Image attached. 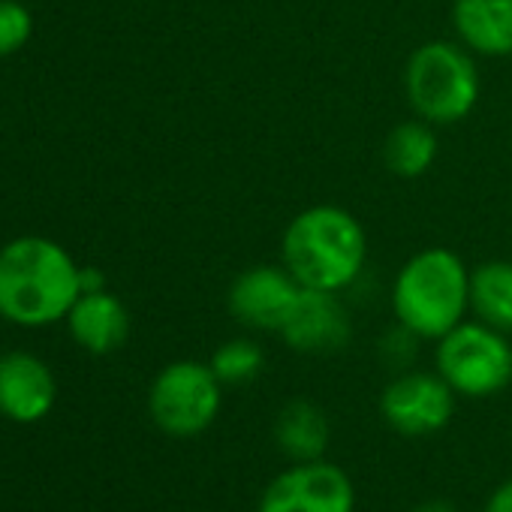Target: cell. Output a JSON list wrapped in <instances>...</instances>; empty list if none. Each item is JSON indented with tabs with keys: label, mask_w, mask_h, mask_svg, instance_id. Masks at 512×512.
Segmentation results:
<instances>
[{
	"label": "cell",
	"mask_w": 512,
	"mask_h": 512,
	"mask_svg": "<svg viewBox=\"0 0 512 512\" xmlns=\"http://www.w3.org/2000/svg\"><path fill=\"white\" fill-rule=\"evenodd\" d=\"M404 94L416 118L449 127L464 121L479 100V70L461 43L431 40L404 67Z\"/></svg>",
	"instance_id": "obj_4"
},
{
	"label": "cell",
	"mask_w": 512,
	"mask_h": 512,
	"mask_svg": "<svg viewBox=\"0 0 512 512\" xmlns=\"http://www.w3.org/2000/svg\"><path fill=\"white\" fill-rule=\"evenodd\" d=\"M79 287H82V293H100V290H106V275L94 266H82L79 269Z\"/></svg>",
	"instance_id": "obj_21"
},
{
	"label": "cell",
	"mask_w": 512,
	"mask_h": 512,
	"mask_svg": "<svg viewBox=\"0 0 512 512\" xmlns=\"http://www.w3.org/2000/svg\"><path fill=\"white\" fill-rule=\"evenodd\" d=\"M356 488L332 461H293L260 494L256 512H353Z\"/></svg>",
	"instance_id": "obj_7"
},
{
	"label": "cell",
	"mask_w": 512,
	"mask_h": 512,
	"mask_svg": "<svg viewBox=\"0 0 512 512\" xmlns=\"http://www.w3.org/2000/svg\"><path fill=\"white\" fill-rule=\"evenodd\" d=\"M79 269L64 244L52 238H13L0 247V317L25 329L67 320L82 296Z\"/></svg>",
	"instance_id": "obj_1"
},
{
	"label": "cell",
	"mask_w": 512,
	"mask_h": 512,
	"mask_svg": "<svg viewBox=\"0 0 512 512\" xmlns=\"http://www.w3.org/2000/svg\"><path fill=\"white\" fill-rule=\"evenodd\" d=\"M34 34V16L22 0H0V58H10Z\"/></svg>",
	"instance_id": "obj_18"
},
{
	"label": "cell",
	"mask_w": 512,
	"mask_h": 512,
	"mask_svg": "<svg viewBox=\"0 0 512 512\" xmlns=\"http://www.w3.org/2000/svg\"><path fill=\"white\" fill-rule=\"evenodd\" d=\"M440 154L434 124L416 118L401 121L389 130L383 142V163L398 178H422Z\"/></svg>",
	"instance_id": "obj_15"
},
{
	"label": "cell",
	"mask_w": 512,
	"mask_h": 512,
	"mask_svg": "<svg viewBox=\"0 0 512 512\" xmlns=\"http://www.w3.org/2000/svg\"><path fill=\"white\" fill-rule=\"evenodd\" d=\"M470 311L485 326L512 335V263L491 260L470 272Z\"/></svg>",
	"instance_id": "obj_16"
},
{
	"label": "cell",
	"mask_w": 512,
	"mask_h": 512,
	"mask_svg": "<svg viewBox=\"0 0 512 512\" xmlns=\"http://www.w3.org/2000/svg\"><path fill=\"white\" fill-rule=\"evenodd\" d=\"M455 413V389L428 371H401L380 395V416L404 437H428L449 425Z\"/></svg>",
	"instance_id": "obj_8"
},
{
	"label": "cell",
	"mask_w": 512,
	"mask_h": 512,
	"mask_svg": "<svg viewBox=\"0 0 512 512\" xmlns=\"http://www.w3.org/2000/svg\"><path fill=\"white\" fill-rule=\"evenodd\" d=\"M329 416L308 398L287 401L275 419V443L290 461H317L329 449Z\"/></svg>",
	"instance_id": "obj_14"
},
{
	"label": "cell",
	"mask_w": 512,
	"mask_h": 512,
	"mask_svg": "<svg viewBox=\"0 0 512 512\" xmlns=\"http://www.w3.org/2000/svg\"><path fill=\"white\" fill-rule=\"evenodd\" d=\"M58 398L52 368L25 350L0 356V413L13 422L31 425L49 416Z\"/></svg>",
	"instance_id": "obj_11"
},
{
	"label": "cell",
	"mask_w": 512,
	"mask_h": 512,
	"mask_svg": "<svg viewBox=\"0 0 512 512\" xmlns=\"http://www.w3.org/2000/svg\"><path fill=\"white\" fill-rule=\"evenodd\" d=\"M223 383L211 365L181 359L166 365L148 389V413L169 437H196L208 431L220 413Z\"/></svg>",
	"instance_id": "obj_6"
},
{
	"label": "cell",
	"mask_w": 512,
	"mask_h": 512,
	"mask_svg": "<svg viewBox=\"0 0 512 512\" xmlns=\"http://www.w3.org/2000/svg\"><path fill=\"white\" fill-rule=\"evenodd\" d=\"M211 371L223 386H244L250 380H256L266 368V353L263 347L250 341V338H232L226 344H220L211 353Z\"/></svg>",
	"instance_id": "obj_17"
},
{
	"label": "cell",
	"mask_w": 512,
	"mask_h": 512,
	"mask_svg": "<svg viewBox=\"0 0 512 512\" xmlns=\"http://www.w3.org/2000/svg\"><path fill=\"white\" fill-rule=\"evenodd\" d=\"M299 293L302 284L284 266H253L232 281L226 305L229 314L247 329L281 332Z\"/></svg>",
	"instance_id": "obj_9"
},
{
	"label": "cell",
	"mask_w": 512,
	"mask_h": 512,
	"mask_svg": "<svg viewBox=\"0 0 512 512\" xmlns=\"http://www.w3.org/2000/svg\"><path fill=\"white\" fill-rule=\"evenodd\" d=\"M67 326H70L73 341L82 350H88L94 356H106V353H115L118 347H124V341L130 335V314H127L124 302L118 296H112L109 290L82 293L67 314Z\"/></svg>",
	"instance_id": "obj_12"
},
{
	"label": "cell",
	"mask_w": 512,
	"mask_h": 512,
	"mask_svg": "<svg viewBox=\"0 0 512 512\" xmlns=\"http://www.w3.org/2000/svg\"><path fill=\"white\" fill-rule=\"evenodd\" d=\"M485 512H512V479L497 485L485 503Z\"/></svg>",
	"instance_id": "obj_20"
},
{
	"label": "cell",
	"mask_w": 512,
	"mask_h": 512,
	"mask_svg": "<svg viewBox=\"0 0 512 512\" xmlns=\"http://www.w3.org/2000/svg\"><path fill=\"white\" fill-rule=\"evenodd\" d=\"M281 260L305 290L341 293L353 287L365 269V226L341 205H311L287 223Z\"/></svg>",
	"instance_id": "obj_2"
},
{
	"label": "cell",
	"mask_w": 512,
	"mask_h": 512,
	"mask_svg": "<svg viewBox=\"0 0 512 512\" xmlns=\"http://www.w3.org/2000/svg\"><path fill=\"white\" fill-rule=\"evenodd\" d=\"M287 347L308 353V356H326L338 353L350 344L353 323L338 299V293H323V290H305L299 293L284 329L278 332Z\"/></svg>",
	"instance_id": "obj_10"
},
{
	"label": "cell",
	"mask_w": 512,
	"mask_h": 512,
	"mask_svg": "<svg viewBox=\"0 0 512 512\" xmlns=\"http://www.w3.org/2000/svg\"><path fill=\"white\" fill-rule=\"evenodd\" d=\"M452 28L467 52L506 58L512 55V0H455Z\"/></svg>",
	"instance_id": "obj_13"
},
{
	"label": "cell",
	"mask_w": 512,
	"mask_h": 512,
	"mask_svg": "<svg viewBox=\"0 0 512 512\" xmlns=\"http://www.w3.org/2000/svg\"><path fill=\"white\" fill-rule=\"evenodd\" d=\"M410 512H455V506H449L446 500H425V503H419Z\"/></svg>",
	"instance_id": "obj_22"
},
{
	"label": "cell",
	"mask_w": 512,
	"mask_h": 512,
	"mask_svg": "<svg viewBox=\"0 0 512 512\" xmlns=\"http://www.w3.org/2000/svg\"><path fill=\"white\" fill-rule=\"evenodd\" d=\"M398 326L419 341H440L470 311V272L449 247H425L401 266L392 284Z\"/></svg>",
	"instance_id": "obj_3"
},
{
	"label": "cell",
	"mask_w": 512,
	"mask_h": 512,
	"mask_svg": "<svg viewBox=\"0 0 512 512\" xmlns=\"http://www.w3.org/2000/svg\"><path fill=\"white\" fill-rule=\"evenodd\" d=\"M416 341H419V338H416L410 329L398 326L392 335H383V341H380V353H383V359H386L389 365L404 368V365L416 356Z\"/></svg>",
	"instance_id": "obj_19"
},
{
	"label": "cell",
	"mask_w": 512,
	"mask_h": 512,
	"mask_svg": "<svg viewBox=\"0 0 512 512\" xmlns=\"http://www.w3.org/2000/svg\"><path fill=\"white\" fill-rule=\"evenodd\" d=\"M437 374L464 398H488L512 383V344L506 332L458 323L437 341Z\"/></svg>",
	"instance_id": "obj_5"
}]
</instances>
